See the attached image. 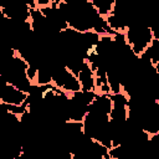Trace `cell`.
<instances>
[{
	"instance_id": "cell-2",
	"label": "cell",
	"mask_w": 159,
	"mask_h": 159,
	"mask_svg": "<svg viewBox=\"0 0 159 159\" xmlns=\"http://www.w3.org/2000/svg\"><path fill=\"white\" fill-rule=\"evenodd\" d=\"M51 86H53L56 89H58L68 96L82 91V86H81L77 76L73 72H71L61 62L55 65V67H53Z\"/></svg>"
},
{
	"instance_id": "cell-3",
	"label": "cell",
	"mask_w": 159,
	"mask_h": 159,
	"mask_svg": "<svg viewBox=\"0 0 159 159\" xmlns=\"http://www.w3.org/2000/svg\"><path fill=\"white\" fill-rule=\"evenodd\" d=\"M30 98V92L19 89L14 84L5 82L0 89V106L12 108H25Z\"/></svg>"
},
{
	"instance_id": "cell-5",
	"label": "cell",
	"mask_w": 159,
	"mask_h": 159,
	"mask_svg": "<svg viewBox=\"0 0 159 159\" xmlns=\"http://www.w3.org/2000/svg\"><path fill=\"white\" fill-rule=\"evenodd\" d=\"M152 67H153V70H154V72H155V75H157V76L159 77V62H157V63H154V65H153Z\"/></svg>"
},
{
	"instance_id": "cell-1",
	"label": "cell",
	"mask_w": 159,
	"mask_h": 159,
	"mask_svg": "<svg viewBox=\"0 0 159 159\" xmlns=\"http://www.w3.org/2000/svg\"><path fill=\"white\" fill-rule=\"evenodd\" d=\"M123 37H124L125 45L128 46L133 56L138 60H140L145 55V52L148 51V48L152 46L154 41L152 29L145 22L130 24L127 27Z\"/></svg>"
},
{
	"instance_id": "cell-4",
	"label": "cell",
	"mask_w": 159,
	"mask_h": 159,
	"mask_svg": "<svg viewBox=\"0 0 159 159\" xmlns=\"http://www.w3.org/2000/svg\"><path fill=\"white\" fill-rule=\"evenodd\" d=\"M50 159H76V157L75 153L71 152L68 148L57 147L56 149H52Z\"/></svg>"
}]
</instances>
